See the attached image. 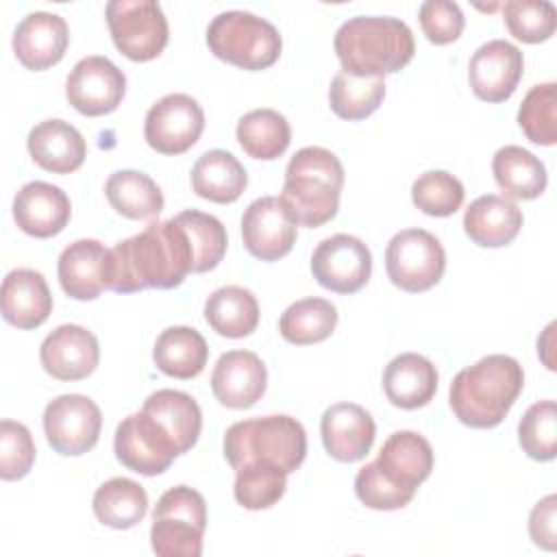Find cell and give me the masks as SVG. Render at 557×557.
Returning a JSON list of instances; mask_svg holds the SVG:
<instances>
[{"instance_id": "30bf717a", "label": "cell", "mask_w": 557, "mask_h": 557, "mask_svg": "<svg viewBox=\"0 0 557 557\" xmlns=\"http://www.w3.org/2000/svg\"><path fill=\"white\" fill-rule=\"evenodd\" d=\"M113 450L122 466L144 476L165 472L181 455L170 433L144 409L117 424Z\"/></svg>"}, {"instance_id": "cb8c5ba5", "label": "cell", "mask_w": 557, "mask_h": 557, "mask_svg": "<svg viewBox=\"0 0 557 557\" xmlns=\"http://www.w3.org/2000/svg\"><path fill=\"white\" fill-rule=\"evenodd\" d=\"M33 161L52 174L78 170L87 157L85 137L65 120H44L30 128L26 139Z\"/></svg>"}, {"instance_id": "7bdbcfd3", "label": "cell", "mask_w": 557, "mask_h": 557, "mask_svg": "<svg viewBox=\"0 0 557 557\" xmlns=\"http://www.w3.org/2000/svg\"><path fill=\"white\" fill-rule=\"evenodd\" d=\"M503 17L509 33L524 44L550 39L557 26V11L546 0H509L503 7Z\"/></svg>"}, {"instance_id": "6da1fadb", "label": "cell", "mask_w": 557, "mask_h": 557, "mask_svg": "<svg viewBox=\"0 0 557 557\" xmlns=\"http://www.w3.org/2000/svg\"><path fill=\"white\" fill-rule=\"evenodd\" d=\"M194 268L189 237L176 218L150 222L141 233L117 242L107 255V289L133 294L178 287Z\"/></svg>"}, {"instance_id": "836d02e7", "label": "cell", "mask_w": 557, "mask_h": 557, "mask_svg": "<svg viewBox=\"0 0 557 557\" xmlns=\"http://www.w3.org/2000/svg\"><path fill=\"white\" fill-rule=\"evenodd\" d=\"M96 518L111 529H131L139 524L148 511L146 490L126 476L104 481L91 500Z\"/></svg>"}, {"instance_id": "7402d4cb", "label": "cell", "mask_w": 557, "mask_h": 557, "mask_svg": "<svg viewBox=\"0 0 557 557\" xmlns=\"http://www.w3.org/2000/svg\"><path fill=\"white\" fill-rule=\"evenodd\" d=\"M70 30L61 15L35 11L28 13L13 33V52L26 70H48L59 63L67 50Z\"/></svg>"}, {"instance_id": "e575fe53", "label": "cell", "mask_w": 557, "mask_h": 557, "mask_svg": "<svg viewBox=\"0 0 557 557\" xmlns=\"http://www.w3.org/2000/svg\"><path fill=\"white\" fill-rule=\"evenodd\" d=\"M237 141L248 157L272 161L287 150L292 141V128L285 115L278 111L255 109L239 117Z\"/></svg>"}, {"instance_id": "60d3db41", "label": "cell", "mask_w": 557, "mask_h": 557, "mask_svg": "<svg viewBox=\"0 0 557 557\" xmlns=\"http://www.w3.org/2000/svg\"><path fill=\"white\" fill-rule=\"evenodd\" d=\"M463 196L461 181L444 170L424 172L411 185L413 205L433 218L453 215L463 205Z\"/></svg>"}, {"instance_id": "ee69618b", "label": "cell", "mask_w": 557, "mask_h": 557, "mask_svg": "<svg viewBox=\"0 0 557 557\" xmlns=\"http://www.w3.org/2000/svg\"><path fill=\"white\" fill-rule=\"evenodd\" d=\"M35 442L30 431L15 420L0 422V476L4 481L22 479L35 461Z\"/></svg>"}, {"instance_id": "ba28073f", "label": "cell", "mask_w": 557, "mask_h": 557, "mask_svg": "<svg viewBox=\"0 0 557 557\" xmlns=\"http://www.w3.org/2000/svg\"><path fill=\"white\" fill-rule=\"evenodd\" d=\"M389 281L409 294H420L440 283L446 270V252L440 239L424 228L396 233L385 250Z\"/></svg>"}, {"instance_id": "5b68a950", "label": "cell", "mask_w": 557, "mask_h": 557, "mask_svg": "<svg viewBox=\"0 0 557 557\" xmlns=\"http://www.w3.org/2000/svg\"><path fill=\"white\" fill-rule=\"evenodd\" d=\"M224 457L235 470L244 463H270L289 474L307 457V433L292 416L242 420L224 433Z\"/></svg>"}, {"instance_id": "8d00e7d4", "label": "cell", "mask_w": 557, "mask_h": 557, "mask_svg": "<svg viewBox=\"0 0 557 557\" xmlns=\"http://www.w3.org/2000/svg\"><path fill=\"white\" fill-rule=\"evenodd\" d=\"M385 98L383 76H352L337 72L329 87V102L337 117L355 122L372 115Z\"/></svg>"}, {"instance_id": "5bb4252c", "label": "cell", "mask_w": 557, "mask_h": 557, "mask_svg": "<svg viewBox=\"0 0 557 557\" xmlns=\"http://www.w3.org/2000/svg\"><path fill=\"white\" fill-rule=\"evenodd\" d=\"M311 272L324 289L337 294H355L370 281V248L359 237L346 233L331 235L322 239L313 250Z\"/></svg>"}, {"instance_id": "d4e9b609", "label": "cell", "mask_w": 557, "mask_h": 557, "mask_svg": "<svg viewBox=\"0 0 557 557\" xmlns=\"http://www.w3.org/2000/svg\"><path fill=\"white\" fill-rule=\"evenodd\" d=\"M107 255L96 239H76L63 248L57 263V274L61 289L76 300H94L107 289Z\"/></svg>"}, {"instance_id": "1f68e13d", "label": "cell", "mask_w": 557, "mask_h": 557, "mask_svg": "<svg viewBox=\"0 0 557 557\" xmlns=\"http://www.w3.org/2000/svg\"><path fill=\"white\" fill-rule=\"evenodd\" d=\"M205 318L218 335L239 339L257 329L259 302L250 289L226 285L207 298Z\"/></svg>"}, {"instance_id": "8fae6325", "label": "cell", "mask_w": 557, "mask_h": 557, "mask_svg": "<svg viewBox=\"0 0 557 557\" xmlns=\"http://www.w3.org/2000/svg\"><path fill=\"white\" fill-rule=\"evenodd\" d=\"M100 426V407L83 394L57 396L44 409V433L59 455L76 457L91 450L98 444Z\"/></svg>"}, {"instance_id": "484cf974", "label": "cell", "mask_w": 557, "mask_h": 557, "mask_svg": "<svg viewBox=\"0 0 557 557\" xmlns=\"http://www.w3.org/2000/svg\"><path fill=\"white\" fill-rule=\"evenodd\" d=\"M522 228L518 205L498 194L479 196L463 213L466 235L483 248H500L516 239Z\"/></svg>"}, {"instance_id": "4dcf8cb0", "label": "cell", "mask_w": 557, "mask_h": 557, "mask_svg": "<svg viewBox=\"0 0 557 557\" xmlns=\"http://www.w3.org/2000/svg\"><path fill=\"white\" fill-rule=\"evenodd\" d=\"M492 172L496 185L509 200H533L546 189L544 163L522 146H505L496 150Z\"/></svg>"}, {"instance_id": "e0dca14e", "label": "cell", "mask_w": 557, "mask_h": 557, "mask_svg": "<svg viewBox=\"0 0 557 557\" xmlns=\"http://www.w3.org/2000/svg\"><path fill=\"white\" fill-rule=\"evenodd\" d=\"M39 359L52 379L81 381L96 370L100 346L96 335L85 326L61 324L44 339Z\"/></svg>"}, {"instance_id": "b9f144b4", "label": "cell", "mask_w": 557, "mask_h": 557, "mask_svg": "<svg viewBox=\"0 0 557 557\" xmlns=\"http://www.w3.org/2000/svg\"><path fill=\"white\" fill-rule=\"evenodd\" d=\"M518 442L522 450L535 461H550L557 455V405L555 400H540L531 405L520 424Z\"/></svg>"}, {"instance_id": "f6af8a7d", "label": "cell", "mask_w": 557, "mask_h": 557, "mask_svg": "<svg viewBox=\"0 0 557 557\" xmlns=\"http://www.w3.org/2000/svg\"><path fill=\"white\" fill-rule=\"evenodd\" d=\"M420 26L426 35V39L435 46L453 44L461 37L466 17L457 2L450 0H426L420 4L418 11Z\"/></svg>"}, {"instance_id": "2e32d148", "label": "cell", "mask_w": 557, "mask_h": 557, "mask_svg": "<svg viewBox=\"0 0 557 557\" xmlns=\"http://www.w3.org/2000/svg\"><path fill=\"white\" fill-rule=\"evenodd\" d=\"M524 70L522 52L505 41L492 39L476 48L468 65V81L479 100L505 102L516 91Z\"/></svg>"}, {"instance_id": "9c48e42d", "label": "cell", "mask_w": 557, "mask_h": 557, "mask_svg": "<svg viewBox=\"0 0 557 557\" xmlns=\"http://www.w3.org/2000/svg\"><path fill=\"white\" fill-rule=\"evenodd\" d=\"M107 24L115 48L131 61L157 59L168 44V20L152 0H111Z\"/></svg>"}, {"instance_id": "ffe728a7", "label": "cell", "mask_w": 557, "mask_h": 557, "mask_svg": "<svg viewBox=\"0 0 557 557\" xmlns=\"http://www.w3.org/2000/svg\"><path fill=\"white\" fill-rule=\"evenodd\" d=\"M376 472L392 485L416 494L418 485L424 483L433 470V448L416 431L392 433L372 461Z\"/></svg>"}, {"instance_id": "3957f363", "label": "cell", "mask_w": 557, "mask_h": 557, "mask_svg": "<svg viewBox=\"0 0 557 557\" xmlns=\"http://www.w3.org/2000/svg\"><path fill=\"white\" fill-rule=\"evenodd\" d=\"M416 52L411 28L398 17L357 15L335 33V54L342 72L383 76L403 70Z\"/></svg>"}, {"instance_id": "ac0fdd59", "label": "cell", "mask_w": 557, "mask_h": 557, "mask_svg": "<svg viewBox=\"0 0 557 557\" xmlns=\"http://www.w3.org/2000/svg\"><path fill=\"white\" fill-rule=\"evenodd\" d=\"M268 370L250 350H228L220 355L211 374V389L220 405L248 409L265 394Z\"/></svg>"}, {"instance_id": "d6986e66", "label": "cell", "mask_w": 557, "mask_h": 557, "mask_svg": "<svg viewBox=\"0 0 557 557\" xmlns=\"http://www.w3.org/2000/svg\"><path fill=\"white\" fill-rule=\"evenodd\" d=\"M320 433L322 444L333 459L352 463L370 453L376 426L361 405L335 403L322 413Z\"/></svg>"}, {"instance_id": "44dd1931", "label": "cell", "mask_w": 557, "mask_h": 557, "mask_svg": "<svg viewBox=\"0 0 557 557\" xmlns=\"http://www.w3.org/2000/svg\"><path fill=\"white\" fill-rule=\"evenodd\" d=\"M72 215V205L65 191L44 181L26 183L13 198L15 224L30 237L48 239L59 235Z\"/></svg>"}, {"instance_id": "277c9868", "label": "cell", "mask_w": 557, "mask_h": 557, "mask_svg": "<svg viewBox=\"0 0 557 557\" xmlns=\"http://www.w3.org/2000/svg\"><path fill=\"white\" fill-rule=\"evenodd\" d=\"M344 165L326 148H300L285 168L281 202L296 226L315 228L337 215Z\"/></svg>"}, {"instance_id": "4316f807", "label": "cell", "mask_w": 557, "mask_h": 557, "mask_svg": "<svg viewBox=\"0 0 557 557\" xmlns=\"http://www.w3.org/2000/svg\"><path fill=\"white\" fill-rule=\"evenodd\" d=\"M383 392L387 400L400 409L424 407L437 392V370L426 357L403 352L387 363Z\"/></svg>"}, {"instance_id": "7a4b0ae2", "label": "cell", "mask_w": 557, "mask_h": 557, "mask_svg": "<svg viewBox=\"0 0 557 557\" xmlns=\"http://www.w3.org/2000/svg\"><path fill=\"white\" fill-rule=\"evenodd\" d=\"M524 385L522 366L509 355H487L457 372L448 403L453 413L472 429L498 426Z\"/></svg>"}, {"instance_id": "4fadbf2b", "label": "cell", "mask_w": 557, "mask_h": 557, "mask_svg": "<svg viewBox=\"0 0 557 557\" xmlns=\"http://www.w3.org/2000/svg\"><path fill=\"white\" fill-rule=\"evenodd\" d=\"M124 94V72L113 61L100 54L81 59L65 81L67 102L87 117L113 113L122 104Z\"/></svg>"}, {"instance_id": "d6a6232c", "label": "cell", "mask_w": 557, "mask_h": 557, "mask_svg": "<svg viewBox=\"0 0 557 557\" xmlns=\"http://www.w3.org/2000/svg\"><path fill=\"white\" fill-rule=\"evenodd\" d=\"M104 196L109 205L128 220H154L163 211L159 185L144 172L117 170L107 178Z\"/></svg>"}, {"instance_id": "f546056e", "label": "cell", "mask_w": 557, "mask_h": 557, "mask_svg": "<svg viewBox=\"0 0 557 557\" xmlns=\"http://www.w3.org/2000/svg\"><path fill=\"white\" fill-rule=\"evenodd\" d=\"M148 411L174 440L178 453H187L200 437L202 413L198 403L178 389H157L141 407Z\"/></svg>"}, {"instance_id": "f35d334b", "label": "cell", "mask_w": 557, "mask_h": 557, "mask_svg": "<svg viewBox=\"0 0 557 557\" xmlns=\"http://www.w3.org/2000/svg\"><path fill=\"white\" fill-rule=\"evenodd\" d=\"M287 487V472L270 463H244L237 468L233 494L246 509H268L276 505Z\"/></svg>"}, {"instance_id": "f1b7e54d", "label": "cell", "mask_w": 557, "mask_h": 557, "mask_svg": "<svg viewBox=\"0 0 557 557\" xmlns=\"http://www.w3.org/2000/svg\"><path fill=\"white\" fill-rule=\"evenodd\" d=\"M207 357L209 346L191 326H170L161 331L152 348L154 366L174 379L198 376L207 366Z\"/></svg>"}, {"instance_id": "9a60e30c", "label": "cell", "mask_w": 557, "mask_h": 557, "mask_svg": "<svg viewBox=\"0 0 557 557\" xmlns=\"http://www.w3.org/2000/svg\"><path fill=\"white\" fill-rule=\"evenodd\" d=\"M296 224L278 196L252 200L242 215V239L246 250L261 261L285 257L296 244Z\"/></svg>"}, {"instance_id": "603a6c76", "label": "cell", "mask_w": 557, "mask_h": 557, "mask_svg": "<svg viewBox=\"0 0 557 557\" xmlns=\"http://www.w3.org/2000/svg\"><path fill=\"white\" fill-rule=\"evenodd\" d=\"M2 318L17 329L41 326L52 311V294L46 278L30 268L11 270L0 287Z\"/></svg>"}, {"instance_id": "83f0119b", "label": "cell", "mask_w": 557, "mask_h": 557, "mask_svg": "<svg viewBox=\"0 0 557 557\" xmlns=\"http://www.w3.org/2000/svg\"><path fill=\"white\" fill-rule=\"evenodd\" d=\"M248 185L246 168L226 150H207L191 168L194 191L211 202H235Z\"/></svg>"}, {"instance_id": "52a82bcc", "label": "cell", "mask_w": 557, "mask_h": 557, "mask_svg": "<svg viewBox=\"0 0 557 557\" xmlns=\"http://www.w3.org/2000/svg\"><path fill=\"white\" fill-rule=\"evenodd\" d=\"M207 503L200 492L176 485L161 494L152 511L150 544L161 557H200Z\"/></svg>"}, {"instance_id": "d590c367", "label": "cell", "mask_w": 557, "mask_h": 557, "mask_svg": "<svg viewBox=\"0 0 557 557\" xmlns=\"http://www.w3.org/2000/svg\"><path fill=\"white\" fill-rule=\"evenodd\" d=\"M337 326V309L326 298H302L289 305L281 320L278 331L285 342L296 346L318 344L331 337Z\"/></svg>"}, {"instance_id": "bcb514c9", "label": "cell", "mask_w": 557, "mask_h": 557, "mask_svg": "<svg viewBox=\"0 0 557 557\" xmlns=\"http://www.w3.org/2000/svg\"><path fill=\"white\" fill-rule=\"evenodd\" d=\"M355 494L357 498L370 507V509H379V511H392V509H403L411 503L413 494L405 492L396 485H392L389 481H385L374 463H366L357 476H355Z\"/></svg>"}, {"instance_id": "7dc6e473", "label": "cell", "mask_w": 557, "mask_h": 557, "mask_svg": "<svg viewBox=\"0 0 557 557\" xmlns=\"http://www.w3.org/2000/svg\"><path fill=\"white\" fill-rule=\"evenodd\" d=\"M557 496L548 494L542 498L529 516V533L535 546L544 550H555L557 544Z\"/></svg>"}, {"instance_id": "7c38bea8", "label": "cell", "mask_w": 557, "mask_h": 557, "mask_svg": "<svg viewBox=\"0 0 557 557\" xmlns=\"http://www.w3.org/2000/svg\"><path fill=\"white\" fill-rule=\"evenodd\" d=\"M205 131V111L187 94H168L157 100L144 122L148 146L161 154H181L189 150Z\"/></svg>"}, {"instance_id": "74e56055", "label": "cell", "mask_w": 557, "mask_h": 557, "mask_svg": "<svg viewBox=\"0 0 557 557\" xmlns=\"http://www.w3.org/2000/svg\"><path fill=\"white\" fill-rule=\"evenodd\" d=\"M185 228L191 250H194V268L191 272H209L213 270L226 252V231L224 224L211 215L196 209L181 211L174 215Z\"/></svg>"}, {"instance_id": "ab89813d", "label": "cell", "mask_w": 557, "mask_h": 557, "mask_svg": "<svg viewBox=\"0 0 557 557\" xmlns=\"http://www.w3.org/2000/svg\"><path fill=\"white\" fill-rule=\"evenodd\" d=\"M518 124L527 139L540 146H553L557 141V85L542 83L527 91Z\"/></svg>"}, {"instance_id": "8992f818", "label": "cell", "mask_w": 557, "mask_h": 557, "mask_svg": "<svg viewBox=\"0 0 557 557\" xmlns=\"http://www.w3.org/2000/svg\"><path fill=\"white\" fill-rule=\"evenodd\" d=\"M209 50L242 70H265L281 57L283 39L276 26L248 11H224L207 28Z\"/></svg>"}]
</instances>
